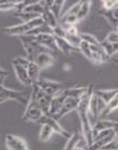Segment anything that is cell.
Instances as JSON below:
<instances>
[{"label": "cell", "instance_id": "15", "mask_svg": "<svg viewBox=\"0 0 118 150\" xmlns=\"http://www.w3.org/2000/svg\"><path fill=\"white\" fill-rule=\"evenodd\" d=\"M65 2V0H45L46 8L56 17V19H58V21L61 16V9Z\"/></svg>", "mask_w": 118, "mask_h": 150}, {"label": "cell", "instance_id": "12", "mask_svg": "<svg viewBox=\"0 0 118 150\" xmlns=\"http://www.w3.org/2000/svg\"><path fill=\"white\" fill-rule=\"evenodd\" d=\"M55 61H56V56L53 54L51 52H49V51L40 52L33 60V62L37 64L40 70L47 69L49 67L54 66Z\"/></svg>", "mask_w": 118, "mask_h": 150}, {"label": "cell", "instance_id": "33", "mask_svg": "<svg viewBox=\"0 0 118 150\" xmlns=\"http://www.w3.org/2000/svg\"><path fill=\"white\" fill-rule=\"evenodd\" d=\"M105 41H107L109 43H118V32L117 30H113V31H110L109 33L107 35V37L106 39H104Z\"/></svg>", "mask_w": 118, "mask_h": 150}, {"label": "cell", "instance_id": "29", "mask_svg": "<svg viewBox=\"0 0 118 150\" xmlns=\"http://www.w3.org/2000/svg\"><path fill=\"white\" fill-rule=\"evenodd\" d=\"M79 37H80L81 41H85L89 46H98L100 43V41L95 36L90 35V33H80L79 32Z\"/></svg>", "mask_w": 118, "mask_h": 150}, {"label": "cell", "instance_id": "6", "mask_svg": "<svg viewBox=\"0 0 118 150\" xmlns=\"http://www.w3.org/2000/svg\"><path fill=\"white\" fill-rule=\"evenodd\" d=\"M80 5L81 1L76 2L75 5L71 6L64 15H61L60 19H59V25H61V26H76L78 23L77 16H78V11H79Z\"/></svg>", "mask_w": 118, "mask_h": 150}, {"label": "cell", "instance_id": "10", "mask_svg": "<svg viewBox=\"0 0 118 150\" xmlns=\"http://www.w3.org/2000/svg\"><path fill=\"white\" fill-rule=\"evenodd\" d=\"M36 41H37L41 47L46 49L47 51L51 52L53 54H56L59 52L58 48H57V45H56V40L55 37L53 36V33H43L36 37Z\"/></svg>", "mask_w": 118, "mask_h": 150}, {"label": "cell", "instance_id": "18", "mask_svg": "<svg viewBox=\"0 0 118 150\" xmlns=\"http://www.w3.org/2000/svg\"><path fill=\"white\" fill-rule=\"evenodd\" d=\"M55 40H56V45H57V48H58L59 52H61V54H67V56H69V54H71L73 52L79 51L78 49H76V48H74L73 46H70L65 38L55 37Z\"/></svg>", "mask_w": 118, "mask_h": 150}, {"label": "cell", "instance_id": "34", "mask_svg": "<svg viewBox=\"0 0 118 150\" xmlns=\"http://www.w3.org/2000/svg\"><path fill=\"white\" fill-rule=\"evenodd\" d=\"M51 31H53V36L56 38H65V36H66V32H65L64 28L61 27L60 25H58L56 28H54Z\"/></svg>", "mask_w": 118, "mask_h": 150}, {"label": "cell", "instance_id": "26", "mask_svg": "<svg viewBox=\"0 0 118 150\" xmlns=\"http://www.w3.org/2000/svg\"><path fill=\"white\" fill-rule=\"evenodd\" d=\"M19 2L15 0H0V11H16Z\"/></svg>", "mask_w": 118, "mask_h": 150}, {"label": "cell", "instance_id": "5", "mask_svg": "<svg viewBox=\"0 0 118 150\" xmlns=\"http://www.w3.org/2000/svg\"><path fill=\"white\" fill-rule=\"evenodd\" d=\"M43 116V110L38 106L36 102L31 100L29 98L28 103L26 106V110L22 115V120L23 121H32V122H37L40 120V118Z\"/></svg>", "mask_w": 118, "mask_h": 150}, {"label": "cell", "instance_id": "32", "mask_svg": "<svg viewBox=\"0 0 118 150\" xmlns=\"http://www.w3.org/2000/svg\"><path fill=\"white\" fill-rule=\"evenodd\" d=\"M100 150H118V140H117V136L114 138L113 140H110L108 144L102 147Z\"/></svg>", "mask_w": 118, "mask_h": 150}, {"label": "cell", "instance_id": "4", "mask_svg": "<svg viewBox=\"0 0 118 150\" xmlns=\"http://www.w3.org/2000/svg\"><path fill=\"white\" fill-rule=\"evenodd\" d=\"M7 100H16L22 106H27L29 97L26 95L25 91L14 90L10 88H7L4 85H0V103L7 101Z\"/></svg>", "mask_w": 118, "mask_h": 150}, {"label": "cell", "instance_id": "16", "mask_svg": "<svg viewBox=\"0 0 118 150\" xmlns=\"http://www.w3.org/2000/svg\"><path fill=\"white\" fill-rule=\"evenodd\" d=\"M117 121L108 120V119H98L96 122L92 125V134L107 130V129H117Z\"/></svg>", "mask_w": 118, "mask_h": 150}, {"label": "cell", "instance_id": "36", "mask_svg": "<svg viewBox=\"0 0 118 150\" xmlns=\"http://www.w3.org/2000/svg\"><path fill=\"white\" fill-rule=\"evenodd\" d=\"M74 150H86L85 148H82V147H76Z\"/></svg>", "mask_w": 118, "mask_h": 150}, {"label": "cell", "instance_id": "22", "mask_svg": "<svg viewBox=\"0 0 118 150\" xmlns=\"http://www.w3.org/2000/svg\"><path fill=\"white\" fill-rule=\"evenodd\" d=\"M117 108H118V98L115 97L112 101H109L107 105H105V107L102 110V112L99 113L100 119H105V117H107L110 113H113L114 111H116Z\"/></svg>", "mask_w": 118, "mask_h": 150}, {"label": "cell", "instance_id": "1", "mask_svg": "<svg viewBox=\"0 0 118 150\" xmlns=\"http://www.w3.org/2000/svg\"><path fill=\"white\" fill-rule=\"evenodd\" d=\"M43 25V21L41 19V17H38L36 19H33L29 22H22V23H19V25H16V26H11V27H6L4 28V31L9 35V36H26L28 32L31 31L32 29L39 27Z\"/></svg>", "mask_w": 118, "mask_h": 150}, {"label": "cell", "instance_id": "20", "mask_svg": "<svg viewBox=\"0 0 118 150\" xmlns=\"http://www.w3.org/2000/svg\"><path fill=\"white\" fill-rule=\"evenodd\" d=\"M40 17H41V19H43V23H45L46 26H48L51 30L59 25L58 19H56V17H55L47 8H45V11H43V13Z\"/></svg>", "mask_w": 118, "mask_h": 150}, {"label": "cell", "instance_id": "8", "mask_svg": "<svg viewBox=\"0 0 118 150\" xmlns=\"http://www.w3.org/2000/svg\"><path fill=\"white\" fill-rule=\"evenodd\" d=\"M37 85L41 90L47 93L49 96L54 97L56 96L58 92L64 89V86L61 82H58V81H54V80H49V79H40V80L36 82Z\"/></svg>", "mask_w": 118, "mask_h": 150}, {"label": "cell", "instance_id": "27", "mask_svg": "<svg viewBox=\"0 0 118 150\" xmlns=\"http://www.w3.org/2000/svg\"><path fill=\"white\" fill-rule=\"evenodd\" d=\"M14 16L19 18L22 22H29L38 17H40L36 13H30V12H25V11H14Z\"/></svg>", "mask_w": 118, "mask_h": 150}, {"label": "cell", "instance_id": "28", "mask_svg": "<svg viewBox=\"0 0 118 150\" xmlns=\"http://www.w3.org/2000/svg\"><path fill=\"white\" fill-rule=\"evenodd\" d=\"M79 141H80V137H79L78 132H74L70 136V138L68 139L67 144H66L63 150H74L76 147H78Z\"/></svg>", "mask_w": 118, "mask_h": 150}, {"label": "cell", "instance_id": "14", "mask_svg": "<svg viewBox=\"0 0 118 150\" xmlns=\"http://www.w3.org/2000/svg\"><path fill=\"white\" fill-rule=\"evenodd\" d=\"M12 67H14V70H15V75H16V78L18 79V81L26 87H31L32 82L28 76L27 69L25 67H22L20 64H12Z\"/></svg>", "mask_w": 118, "mask_h": 150}, {"label": "cell", "instance_id": "19", "mask_svg": "<svg viewBox=\"0 0 118 150\" xmlns=\"http://www.w3.org/2000/svg\"><path fill=\"white\" fill-rule=\"evenodd\" d=\"M98 15L102 16L106 20H107L114 28L115 30H117V25H118V12L117 9L115 10H109V11H105V10H99L98 11Z\"/></svg>", "mask_w": 118, "mask_h": 150}, {"label": "cell", "instance_id": "30", "mask_svg": "<svg viewBox=\"0 0 118 150\" xmlns=\"http://www.w3.org/2000/svg\"><path fill=\"white\" fill-rule=\"evenodd\" d=\"M78 50L80 51L81 54H84L85 57H86L88 60H90L91 61V51H90V46L88 45V43H86L85 41H81L80 46H79V48H78Z\"/></svg>", "mask_w": 118, "mask_h": 150}, {"label": "cell", "instance_id": "7", "mask_svg": "<svg viewBox=\"0 0 118 150\" xmlns=\"http://www.w3.org/2000/svg\"><path fill=\"white\" fill-rule=\"evenodd\" d=\"M81 125V132L82 137L86 141L87 146H90L92 144V126L90 123V120L88 118L87 111H77Z\"/></svg>", "mask_w": 118, "mask_h": 150}, {"label": "cell", "instance_id": "35", "mask_svg": "<svg viewBox=\"0 0 118 150\" xmlns=\"http://www.w3.org/2000/svg\"><path fill=\"white\" fill-rule=\"evenodd\" d=\"M8 77V72L4 69H0V85H4L5 79Z\"/></svg>", "mask_w": 118, "mask_h": 150}, {"label": "cell", "instance_id": "2", "mask_svg": "<svg viewBox=\"0 0 118 150\" xmlns=\"http://www.w3.org/2000/svg\"><path fill=\"white\" fill-rule=\"evenodd\" d=\"M19 40L21 42L22 47H23V50L26 51V54H27L28 60L30 61H33L35 58L37 57L38 54L43 51H47L46 49L41 47L39 43L36 41V37H31V36H20L19 37Z\"/></svg>", "mask_w": 118, "mask_h": 150}, {"label": "cell", "instance_id": "25", "mask_svg": "<svg viewBox=\"0 0 118 150\" xmlns=\"http://www.w3.org/2000/svg\"><path fill=\"white\" fill-rule=\"evenodd\" d=\"M40 126H41V128L39 131V140L43 142H46V141L50 140V138L53 137L54 130L50 128L48 125H40Z\"/></svg>", "mask_w": 118, "mask_h": 150}, {"label": "cell", "instance_id": "23", "mask_svg": "<svg viewBox=\"0 0 118 150\" xmlns=\"http://www.w3.org/2000/svg\"><path fill=\"white\" fill-rule=\"evenodd\" d=\"M100 46L102 47V49H104V51L106 52V54L109 57V59L117 54L118 43H114L113 45V43H109V42H107V41H105V40H102V41H100Z\"/></svg>", "mask_w": 118, "mask_h": 150}, {"label": "cell", "instance_id": "11", "mask_svg": "<svg viewBox=\"0 0 118 150\" xmlns=\"http://www.w3.org/2000/svg\"><path fill=\"white\" fill-rule=\"evenodd\" d=\"M6 147L8 150H29L27 142L21 137L12 134L6 136Z\"/></svg>", "mask_w": 118, "mask_h": 150}, {"label": "cell", "instance_id": "9", "mask_svg": "<svg viewBox=\"0 0 118 150\" xmlns=\"http://www.w3.org/2000/svg\"><path fill=\"white\" fill-rule=\"evenodd\" d=\"M38 123H39V125H48L49 127L54 130V132L60 134L61 137H65V138H67V139H69L70 136H71L70 132H68V131L58 122V120L54 119L51 116H45V115H43V117L40 118V120L38 121Z\"/></svg>", "mask_w": 118, "mask_h": 150}, {"label": "cell", "instance_id": "3", "mask_svg": "<svg viewBox=\"0 0 118 150\" xmlns=\"http://www.w3.org/2000/svg\"><path fill=\"white\" fill-rule=\"evenodd\" d=\"M31 88L32 91L31 93H30V96H29V98L31 100H33L40 107V109L43 110L45 116H50L49 115V109H50V102H51L53 97L47 95V93H45L36 83H32Z\"/></svg>", "mask_w": 118, "mask_h": 150}, {"label": "cell", "instance_id": "24", "mask_svg": "<svg viewBox=\"0 0 118 150\" xmlns=\"http://www.w3.org/2000/svg\"><path fill=\"white\" fill-rule=\"evenodd\" d=\"M90 6H91L90 0H84V1H81L80 8H79V11H78V16H77L78 22H80L81 20H84V19L88 16L89 10H90Z\"/></svg>", "mask_w": 118, "mask_h": 150}, {"label": "cell", "instance_id": "13", "mask_svg": "<svg viewBox=\"0 0 118 150\" xmlns=\"http://www.w3.org/2000/svg\"><path fill=\"white\" fill-rule=\"evenodd\" d=\"M90 51H91V62L96 64H102L105 62L109 61V57H108L106 52L104 51L100 43L98 46H90Z\"/></svg>", "mask_w": 118, "mask_h": 150}, {"label": "cell", "instance_id": "31", "mask_svg": "<svg viewBox=\"0 0 118 150\" xmlns=\"http://www.w3.org/2000/svg\"><path fill=\"white\" fill-rule=\"evenodd\" d=\"M102 10L105 11H109V10H115V9H117V4L118 1L117 0H104L102 1Z\"/></svg>", "mask_w": 118, "mask_h": 150}, {"label": "cell", "instance_id": "17", "mask_svg": "<svg viewBox=\"0 0 118 150\" xmlns=\"http://www.w3.org/2000/svg\"><path fill=\"white\" fill-rule=\"evenodd\" d=\"M94 95L97 96L105 105H107L109 101H112L115 97H117V89H107V90H94Z\"/></svg>", "mask_w": 118, "mask_h": 150}, {"label": "cell", "instance_id": "37", "mask_svg": "<svg viewBox=\"0 0 118 150\" xmlns=\"http://www.w3.org/2000/svg\"><path fill=\"white\" fill-rule=\"evenodd\" d=\"M0 69H2V68H1V67H0Z\"/></svg>", "mask_w": 118, "mask_h": 150}, {"label": "cell", "instance_id": "21", "mask_svg": "<svg viewBox=\"0 0 118 150\" xmlns=\"http://www.w3.org/2000/svg\"><path fill=\"white\" fill-rule=\"evenodd\" d=\"M26 69H27L28 76H29V78H30L32 83H36V82L40 80V69H39V67L33 61L29 62V64H28V67Z\"/></svg>", "mask_w": 118, "mask_h": 150}]
</instances>
